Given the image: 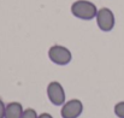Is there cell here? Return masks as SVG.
<instances>
[{"label": "cell", "instance_id": "5b68a950", "mask_svg": "<svg viewBox=\"0 0 124 118\" xmlns=\"http://www.w3.org/2000/svg\"><path fill=\"white\" fill-rule=\"evenodd\" d=\"M83 112V104L80 99L66 100L62 105L60 116L62 118H78Z\"/></svg>", "mask_w": 124, "mask_h": 118}, {"label": "cell", "instance_id": "6da1fadb", "mask_svg": "<svg viewBox=\"0 0 124 118\" xmlns=\"http://www.w3.org/2000/svg\"><path fill=\"white\" fill-rule=\"evenodd\" d=\"M98 7L89 0H76L71 5V13L82 21H92L96 17Z\"/></svg>", "mask_w": 124, "mask_h": 118}, {"label": "cell", "instance_id": "7a4b0ae2", "mask_svg": "<svg viewBox=\"0 0 124 118\" xmlns=\"http://www.w3.org/2000/svg\"><path fill=\"white\" fill-rule=\"evenodd\" d=\"M48 58L53 64L64 66V65H68L72 60V53L65 46L53 45L48 49Z\"/></svg>", "mask_w": 124, "mask_h": 118}, {"label": "cell", "instance_id": "52a82bcc", "mask_svg": "<svg viewBox=\"0 0 124 118\" xmlns=\"http://www.w3.org/2000/svg\"><path fill=\"white\" fill-rule=\"evenodd\" d=\"M113 112L118 118H124V100L119 101L113 107Z\"/></svg>", "mask_w": 124, "mask_h": 118}, {"label": "cell", "instance_id": "ba28073f", "mask_svg": "<svg viewBox=\"0 0 124 118\" xmlns=\"http://www.w3.org/2000/svg\"><path fill=\"white\" fill-rule=\"evenodd\" d=\"M38 117H39V113L34 109H25L23 115H22V118H38Z\"/></svg>", "mask_w": 124, "mask_h": 118}, {"label": "cell", "instance_id": "9c48e42d", "mask_svg": "<svg viewBox=\"0 0 124 118\" xmlns=\"http://www.w3.org/2000/svg\"><path fill=\"white\" fill-rule=\"evenodd\" d=\"M5 109H6V104L0 99V118H5Z\"/></svg>", "mask_w": 124, "mask_h": 118}, {"label": "cell", "instance_id": "8992f818", "mask_svg": "<svg viewBox=\"0 0 124 118\" xmlns=\"http://www.w3.org/2000/svg\"><path fill=\"white\" fill-rule=\"evenodd\" d=\"M24 112L23 105L18 101H11L6 105L5 109V118H22Z\"/></svg>", "mask_w": 124, "mask_h": 118}, {"label": "cell", "instance_id": "3957f363", "mask_svg": "<svg viewBox=\"0 0 124 118\" xmlns=\"http://www.w3.org/2000/svg\"><path fill=\"white\" fill-rule=\"evenodd\" d=\"M95 21H96L98 28L101 31H105V33L111 31L115 28V25H116L115 13L108 7H101V8H99L98 10V13H96V17H95Z\"/></svg>", "mask_w": 124, "mask_h": 118}, {"label": "cell", "instance_id": "277c9868", "mask_svg": "<svg viewBox=\"0 0 124 118\" xmlns=\"http://www.w3.org/2000/svg\"><path fill=\"white\" fill-rule=\"evenodd\" d=\"M47 98L51 101V104H53L54 106H62L65 101H66V94H65V89L62 86L60 82L58 81H52L48 83L47 86Z\"/></svg>", "mask_w": 124, "mask_h": 118}, {"label": "cell", "instance_id": "30bf717a", "mask_svg": "<svg viewBox=\"0 0 124 118\" xmlns=\"http://www.w3.org/2000/svg\"><path fill=\"white\" fill-rule=\"evenodd\" d=\"M38 118H53V116L49 115V113H47V112H43V113H40Z\"/></svg>", "mask_w": 124, "mask_h": 118}]
</instances>
